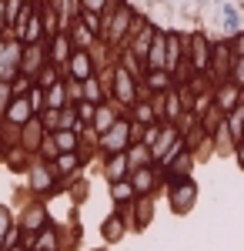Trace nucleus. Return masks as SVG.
<instances>
[{
	"mask_svg": "<svg viewBox=\"0 0 244 251\" xmlns=\"http://www.w3.org/2000/svg\"><path fill=\"white\" fill-rule=\"evenodd\" d=\"M104 238H121V225H117V218H107V225H104Z\"/></svg>",
	"mask_w": 244,
	"mask_h": 251,
	"instance_id": "11",
	"label": "nucleus"
},
{
	"mask_svg": "<svg viewBox=\"0 0 244 251\" xmlns=\"http://www.w3.org/2000/svg\"><path fill=\"white\" fill-rule=\"evenodd\" d=\"M117 84H121V91H117V94L124 97V100H134V94H131V77H127V74H117Z\"/></svg>",
	"mask_w": 244,
	"mask_h": 251,
	"instance_id": "7",
	"label": "nucleus"
},
{
	"mask_svg": "<svg viewBox=\"0 0 244 251\" xmlns=\"http://www.w3.org/2000/svg\"><path fill=\"white\" fill-rule=\"evenodd\" d=\"M241 107H234V111H231V137H234V141H238V134H241Z\"/></svg>",
	"mask_w": 244,
	"mask_h": 251,
	"instance_id": "8",
	"label": "nucleus"
},
{
	"mask_svg": "<svg viewBox=\"0 0 244 251\" xmlns=\"http://www.w3.org/2000/svg\"><path fill=\"white\" fill-rule=\"evenodd\" d=\"M114 198H117V201H127V198H131V188H127V184H114Z\"/></svg>",
	"mask_w": 244,
	"mask_h": 251,
	"instance_id": "17",
	"label": "nucleus"
},
{
	"mask_svg": "<svg viewBox=\"0 0 244 251\" xmlns=\"http://www.w3.org/2000/svg\"><path fill=\"white\" fill-rule=\"evenodd\" d=\"M60 100H64V91L54 87V91H50V104H60Z\"/></svg>",
	"mask_w": 244,
	"mask_h": 251,
	"instance_id": "23",
	"label": "nucleus"
},
{
	"mask_svg": "<svg viewBox=\"0 0 244 251\" xmlns=\"http://www.w3.org/2000/svg\"><path fill=\"white\" fill-rule=\"evenodd\" d=\"M188 174V157H181L177 164H174V177H184Z\"/></svg>",
	"mask_w": 244,
	"mask_h": 251,
	"instance_id": "20",
	"label": "nucleus"
},
{
	"mask_svg": "<svg viewBox=\"0 0 244 251\" xmlns=\"http://www.w3.org/2000/svg\"><path fill=\"white\" fill-rule=\"evenodd\" d=\"M124 144H127V124H124V121H114L111 131L104 134V148H107V151H121Z\"/></svg>",
	"mask_w": 244,
	"mask_h": 251,
	"instance_id": "1",
	"label": "nucleus"
},
{
	"mask_svg": "<svg viewBox=\"0 0 244 251\" xmlns=\"http://www.w3.org/2000/svg\"><path fill=\"white\" fill-rule=\"evenodd\" d=\"M137 117H141V121H150V107H147V104L137 107Z\"/></svg>",
	"mask_w": 244,
	"mask_h": 251,
	"instance_id": "22",
	"label": "nucleus"
},
{
	"mask_svg": "<svg viewBox=\"0 0 244 251\" xmlns=\"http://www.w3.org/2000/svg\"><path fill=\"white\" fill-rule=\"evenodd\" d=\"M107 174H111V181H121V174H124V157H114V164H107Z\"/></svg>",
	"mask_w": 244,
	"mask_h": 251,
	"instance_id": "10",
	"label": "nucleus"
},
{
	"mask_svg": "<svg viewBox=\"0 0 244 251\" xmlns=\"http://www.w3.org/2000/svg\"><path fill=\"white\" fill-rule=\"evenodd\" d=\"M134 184H137L141 191H144V188H150V171H141V174H137V181H134Z\"/></svg>",
	"mask_w": 244,
	"mask_h": 251,
	"instance_id": "19",
	"label": "nucleus"
},
{
	"mask_svg": "<svg viewBox=\"0 0 244 251\" xmlns=\"http://www.w3.org/2000/svg\"><path fill=\"white\" fill-rule=\"evenodd\" d=\"M7 225H10V218H7V211L0 208V231H7Z\"/></svg>",
	"mask_w": 244,
	"mask_h": 251,
	"instance_id": "24",
	"label": "nucleus"
},
{
	"mask_svg": "<svg viewBox=\"0 0 244 251\" xmlns=\"http://www.w3.org/2000/svg\"><path fill=\"white\" fill-rule=\"evenodd\" d=\"M74 168H77V157H74V154H67V157H60V164H57L54 171H60V174H71Z\"/></svg>",
	"mask_w": 244,
	"mask_h": 251,
	"instance_id": "9",
	"label": "nucleus"
},
{
	"mask_svg": "<svg viewBox=\"0 0 244 251\" xmlns=\"http://www.w3.org/2000/svg\"><path fill=\"white\" fill-rule=\"evenodd\" d=\"M177 194H181V198L174 201V204H177V211H184V208H188V201L194 204V184H181V188H177Z\"/></svg>",
	"mask_w": 244,
	"mask_h": 251,
	"instance_id": "3",
	"label": "nucleus"
},
{
	"mask_svg": "<svg viewBox=\"0 0 244 251\" xmlns=\"http://www.w3.org/2000/svg\"><path fill=\"white\" fill-rule=\"evenodd\" d=\"M54 141H60V151H74V134H67V131H64V134H57Z\"/></svg>",
	"mask_w": 244,
	"mask_h": 251,
	"instance_id": "14",
	"label": "nucleus"
},
{
	"mask_svg": "<svg viewBox=\"0 0 244 251\" xmlns=\"http://www.w3.org/2000/svg\"><path fill=\"white\" fill-rule=\"evenodd\" d=\"M150 87H154V91H168L171 80L164 77V74H150Z\"/></svg>",
	"mask_w": 244,
	"mask_h": 251,
	"instance_id": "13",
	"label": "nucleus"
},
{
	"mask_svg": "<svg viewBox=\"0 0 244 251\" xmlns=\"http://www.w3.org/2000/svg\"><path fill=\"white\" fill-rule=\"evenodd\" d=\"M84 87H87V97H91V100H100V87H97L91 77H87V84H84Z\"/></svg>",
	"mask_w": 244,
	"mask_h": 251,
	"instance_id": "18",
	"label": "nucleus"
},
{
	"mask_svg": "<svg viewBox=\"0 0 244 251\" xmlns=\"http://www.w3.org/2000/svg\"><path fill=\"white\" fill-rule=\"evenodd\" d=\"M27 231H34V228H40L44 225V208H34V211H27Z\"/></svg>",
	"mask_w": 244,
	"mask_h": 251,
	"instance_id": "5",
	"label": "nucleus"
},
{
	"mask_svg": "<svg viewBox=\"0 0 244 251\" xmlns=\"http://www.w3.org/2000/svg\"><path fill=\"white\" fill-rule=\"evenodd\" d=\"M74 40H77V44H91V27H77Z\"/></svg>",
	"mask_w": 244,
	"mask_h": 251,
	"instance_id": "15",
	"label": "nucleus"
},
{
	"mask_svg": "<svg viewBox=\"0 0 244 251\" xmlns=\"http://www.w3.org/2000/svg\"><path fill=\"white\" fill-rule=\"evenodd\" d=\"M194 47H197V60H194V64H197V67H204V64H207V60H204V40L194 37Z\"/></svg>",
	"mask_w": 244,
	"mask_h": 251,
	"instance_id": "16",
	"label": "nucleus"
},
{
	"mask_svg": "<svg viewBox=\"0 0 244 251\" xmlns=\"http://www.w3.org/2000/svg\"><path fill=\"white\" fill-rule=\"evenodd\" d=\"M7 100V84H0V104Z\"/></svg>",
	"mask_w": 244,
	"mask_h": 251,
	"instance_id": "25",
	"label": "nucleus"
},
{
	"mask_svg": "<svg viewBox=\"0 0 244 251\" xmlns=\"http://www.w3.org/2000/svg\"><path fill=\"white\" fill-rule=\"evenodd\" d=\"M80 117L91 121V117H94V107H91V104H80Z\"/></svg>",
	"mask_w": 244,
	"mask_h": 251,
	"instance_id": "21",
	"label": "nucleus"
},
{
	"mask_svg": "<svg viewBox=\"0 0 244 251\" xmlns=\"http://www.w3.org/2000/svg\"><path fill=\"white\" fill-rule=\"evenodd\" d=\"M71 74H74L77 80H87V77H91V57L77 50L74 57H71Z\"/></svg>",
	"mask_w": 244,
	"mask_h": 251,
	"instance_id": "2",
	"label": "nucleus"
},
{
	"mask_svg": "<svg viewBox=\"0 0 244 251\" xmlns=\"http://www.w3.org/2000/svg\"><path fill=\"white\" fill-rule=\"evenodd\" d=\"M37 251H54V231H44V234H40Z\"/></svg>",
	"mask_w": 244,
	"mask_h": 251,
	"instance_id": "12",
	"label": "nucleus"
},
{
	"mask_svg": "<svg viewBox=\"0 0 244 251\" xmlns=\"http://www.w3.org/2000/svg\"><path fill=\"white\" fill-rule=\"evenodd\" d=\"M27 111H30V104H27V100H17V104L10 107V121H17V124H20V121H27V117H30Z\"/></svg>",
	"mask_w": 244,
	"mask_h": 251,
	"instance_id": "4",
	"label": "nucleus"
},
{
	"mask_svg": "<svg viewBox=\"0 0 244 251\" xmlns=\"http://www.w3.org/2000/svg\"><path fill=\"white\" fill-rule=\"evenodd\" d=\"M94 114H97V127H100V131H107V127L114 124V114L107 111V107H100V111H94Z\"/></svg>",
	"mask_w": 244,
	"mask_h": 251,
	"instance_id": "6",
	"label": "nucleus"
}]
</instances>
